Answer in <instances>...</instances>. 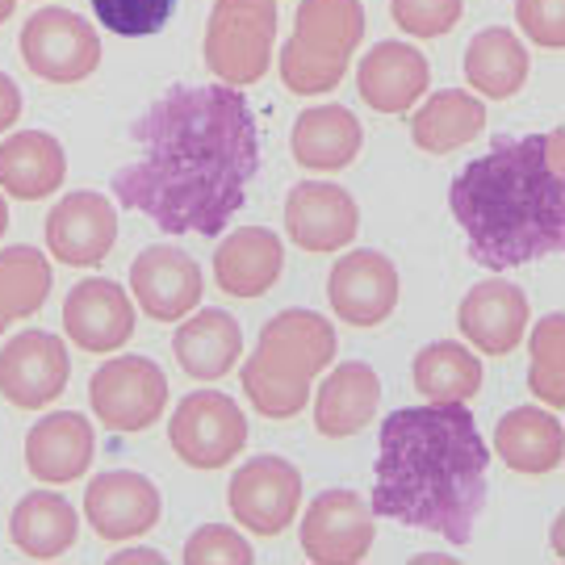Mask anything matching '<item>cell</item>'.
Masks as SVG:
<instances>
[{
	"instance_id": "obj_1",
	"label": "cell",
	"mask_w": 565,
	"mask_h": 565,
	"mask_svg": "<svg viewBox=\"0 0 565 565\" xmlns=\"http://www.w3.org/2000/svg\"><path fill=\"white\" fill-rule=\"evenodd\" d=\"M130 139L142 156L114 172V198L163 235H226L260 168V135L239 88L177 84L130 126Z\"/></svg>"
},
{
	"instance_id": "obj_2",
	"label": "cell",
	"mask_w": 565,
	"mask_h": 565,
	"mask_svg": "<svg viewBox=\"0 0 565 565\" xmlns=\"http://www.w3.org/2000/svg\"><path fill=\"white\" fill-rule=\"evenodd\" d=\"M490 494V448L465 403L403 406L385 415L369 511L469 545Z\"/></svg>"
},
{
	"instance_id": "obj_3",
	"label": "cell",
	"mask_w": 565,
	"mask_h": 565,
	"mask_svg": "<svg viewBox=\"0 0 565 565\" xmlns=\"http://www.w3.org/2000/svg\"><path fill=\"white\" fill-rule=\"evenodd\" d=\"M562 135L499 139L448 189L465 247L482 268H520L562 252L565 239V160Z\"/></svg>"
},
{
	"instance_id": "obj_4",
	"label": "cell",
	"mask_w": 565,
	"mask_h": 565,
	"mask_svg": "<svg viewBox=\"0 0 565 565\" xmlns=\"http://www.w3.org/2000/svg\"><path fill=\"white\" fill-rule=\"evenodd\" d=\"M335 327L319 310H281L260 331L256 352L239 369L247 403L264 419H294L310 403V385L335 361Z\"/></svg>"
},
{
	"instance_id": "obj_5",
	"label": "cell",
	"mask_w": 565,
	"mask_h": 565,
	"mask_svg": "<svg viewBox=\"0 0 565 565\" xmlns=\"http://www.w3.org/2000/svg\"><path fill=\"white\" fill-rule=\"evenodd\" d=\"M364 39L361 0H302L281 46V81L298 97H323L343 81Z\"/></svg>"
},
{
	"instance_id": "obj_6",
	"label": "cell",
	"mask_w": 565,
	"mask_h": 565,
	"mask_svg": "<svg viewBox=\"0 0 565 565\" xmlns=\"http://www.w3.org/2000/svg\"><path fill=\"white\" fill-rule=\"evenodd\" d=\"M277 42V0H214L205 25V67L231 88L264 81Z\"/></svg>"
},
{
	"instance_id": "obj_7",
	"label": "cell",
	"mask_w": 565,
	"mask_h": 565,
	"mask_svg": "<svg viewBox=\"0 0 565 565\" xmlns=\"http://www.w3.org/2000/svg\"><path fill=\"white\" fill-rule=\"evenodd\" d=\"M21 60L51 84H81L102 67V34L72 9H39L21 25Z\"/></svg>"
},
{
	"instance_id": "obj_8",
	"label": "cell",
	"mask_w": 565,
	"mask_h": 565,
	"mask_svg": "<svg viewBox=\"0 0 565 565\" xmlns=\"http://www.w3.org/2000/svg\"><path fill=\"white\" fill-rule=\"evenodd\" d=\"M168 440L189 469H226L247 448V415L218 390H198L177 403Z\"/></svg>"
},
{
	"instance_id": "obj_9",
	"label": "cell",
	"mask_w": 565,
	"mask_h": 565,
	"mask_svg": "<svg viewBox=\"0 0 565 565\" xmlns=\"http://www.w3.org/2000/svg\"><path fill=\"white\" fill-rule=\"evenodd\" d=\"M88 403L109 431H147L168 411V377L147 356H114L93 373Z\"/></svg>"
},
{
	"instance_id": "obj_10",
	"label": "cell",
	"mask_w": 565,
	"mask_h": 565,
	"mask_svg": "<svg viewBox=\"0 0 565 565\" xmlns=\"http://www.w3.org/2000/svg\"><path fill=\"white\" fill-rule=\"evenodd\" d=\"M226 507L252 536H277L302 507V473L285 457H252L226 486Z\"/></svg>"
},
{
	"instance_id": "obj_11",
	"label": "cell",
	"mask_w": 565,
	"mask_h": 565,
	"mask_svg": "<svg viewBox=\"0 0 565 565\" xmlns=\"http://www.w3.org/2000/svg\"><path fill=\"white\" fill-rule=\"evenodd\" d=\"M72 377L67 343L51 331H21L0 348V398L18 411L60 403Z\"/></svg>"
},
{
	"instance_id": "obj_12",
	"label": "cell",
	"mask_w": 565,
	"mask_h": 565,
	"mask_svg": "<svg viewBox=\"0 0 565 565\" xmlns=\"http://www.w3.org/2000/svg\"><path fill=\"white\" fill-rule=\"evenodd\" d=\"M130 294L147 319L177 323L202 306L205 277L189 252L172 247V243H151L130 264Z\"/></svg>"
},
{
	"instance_id": "obj_13",
	"label": "cell",
	"mask_w": 565,
	"mask_h": 565,
	"mask_svg": "<svg viewBox=\"0 0 565 565\" xmlns=\"http://www.w3.org/2000/svg\"><path fill=\"white\" fill-rule=\"evenodd\" d=\"M373 536V511L356 490H323L302 515V553L315 565L364 562Z\"/></svg>"
},
{
	"instance_id": "obj_14",
	"label": "cell",
	"mask_w": 565,
	"mask_h": 565,
	"mask_svg": "<svg viewBox=\"0 0 565 565\" xmlns=\"http://www.w3.org/2000/svg\"><path fill=\"white\" fill-rule=\"evenodd\" d=\"M403 298L398 268L385 260L382 252H348L335 268L327 273V302L348 327H377L385 323Z\"/></svg>"
},
{
	"instance_id": "obj_15",
	"label": "cell",
	"mask_w": 565,
	"mask_h": 565,
	"mask_svg": "<svg viewBox=\"0 0 565 565\" xmlns=\"http://www.w3.org/2000/svg\"><path fill=\"white\" fill-rule=\"evenodd\" d=\"M285 231L302 252L327 256L340 252L356 239L361 231V210L352 193L331 181H302L289 189L285 198Z\"/></svg>"
},
{
	"instance_id": "obj_16",
	"label": "cell",
	"mask_w": 565,
	"mask_h": 565,
	"mask_svg": "<svg viewBox=\"0 0 565 565\" xmlns=\"http://www.w3.org/2000/svg\"><path fill=\"white\" fill-rule=\"evenodd\" d=\"M118 243V210L102 193H67L46 214V247L60 264L93 268Z\"/></svg>"
},
{
	"instance_id": "obj_17",
	"label": "cell",
	"mask_w": 565,
	"mask_h": 565,
	"mask_svg": "<svg viewBox=\"0 0 565 565\" xmlns=\"http://www.w3.org/2000/svg\"><path fill=\"white\" fill-rule=\"evenodd\" d=\"M84 515L102 541H135L160 520V490L142 473L109 469L97 473L84 490Z\"/></svg>"
},
{
	"instance_id": "obj_18",
	"label": "cell",
	"mask_w": 565,
	"mask_h": 565,
	"mask_svg": "<svg viewBox=\"0 0 565 565\" xmlns=\"http://www.w3.org/2000/svg\"><path fill=\"white\" fill-rule=\"evenodd\" d=\"M63 331L84 352H118L135 335V298L109 277H88L63 302Z\"/></svg>"
},
{
	"instance_id": "obj_19",
	"label": "cell",
	"mask_w": 565,
	"mask_h": 565,
	"mask_svg": "<svg viewBox=\"0 0 565 565\" xmlns=\"http://www.w3.org/2000/svg\"><path fill=\"white\" fill-rule=\"evenodd\" d=\"M461 335L486 356H511L527 335V298L507 277L473 285L457 306Z\"/></svg>"
},
{
	"instance_id": "obj_20",
	"label": "cell",
	"mask_w": 565,
	"mask_h": 565,
	"mask_svg": "<svg viewBox=\"0 0 565 565\" xmlns=\"http://www.w3.org/2000/svg\"><path fill=\"white\" fill-rule=\"evenodd\" d=\"M285 247L268 226H239L214 247V281L226 298H264L281 281Z\"/></svg>"
},
{
	"instance_id": "obj_21",
	"label": "cell",
	"mask_w": 565,
	"mask_h": 565,
	"mask_svg": "<svg viewBox=\"0 0 565 565\" xmlns=\"http://www.w3.org/2000/svg\"><path fill=\"white\" fill-rule=\"evenodd\" d=\"M93 452H97L93 424L76 411H55V415L39 419L25 436L30 473L51 486H67L84 478V469L93 465Z\"/></svg>"
},
{
	"instance_id": "obj_22",
	"label": "cell",
	"mask_w": 565,
	"mask_h": 565,
	"mask_svg": "<svg viewBox=\"0 0 565 565\" xmlns=\"http://www.w3.org/2000/svg\"><path fill=\"white\" fill-rule=\"evenodd\" d=\"M431 67L411 42H377L356 67V88L377 114H406L427 93Z\"/></svg>"
},
{
	"instance_id": "obj_23",
	"label": "cell",
	"mask_w": 565,
	"mask_h": 565,
	"mask_svg": "<svg viewBox=\"0 0 565 565\" xmlns=\"http://www.w3.org/2000/svg\"><path fill=\"white\" fill-rule=\"evenodd\" d=\"M377 403H382L377 369H369L364 361L335 364L315 394V424L331 440H348L369 427V419L377 415Z\"/></svg>"
},
{
	"instance_id": "obj_24",
	"label": "cell",
	"mask_w": 565,
	"mask_h": 565,
	"mask_svg": "<svg viewBox=\"0 0 565 565\" xmlns=\"http://www.w3.org/2000/svg\"><path fill=\"white\" fill-rule=\"evenodd\" d=\"M63 177H67V156L55 135L21 130L0 142V193L18 202H42L60 193Z\"/></svg>"
},
{
	"instance_id": "obj_25",
	"label": "cell",
	"mask_w": 565,
	"mask_h": 565,
	"mask_svg": "<svg viewBox=\"0 0 565 565\" xmlns=\"http://www.w3.org/2000/svg\"><path fill=\"white\" fill-rule=\"evenodd\" d=\"M364 130L352 109L343 105H315L298 114L294 135H289V151L294 160L310 168V172H340L361 156Z\"/></svg>"
},
{
	"instance_id": "obj_26",
	"label": "cell",
	"mask_w": 565,
	"mask_h": 565,
	"mask_svg": "<svg viewBox=\"0 0 565 565\" xmlns=\"http://www.w3.org/2000/svg\"><path fill=\"white\" fill-rule=\"evenodd\" d=\"M172 352L193 382H218L239 364L243 331L235 323V315L210 306V310H198L184 319L177 340H172Z\"/></svg>"
},
{
	"instance_id": "obj_27",
	"label": "cell",
	"mask_w": 565,
	"mask_h": 565,
	"mask_svg": "<svg viewBox=\"0 0 565 565\" xmlns=\"http://www.w3.org/2000/svg\"><path fill=\"white\" fill-rule=\"evenodd\" d=\"M562 419L557 411H541V406H515L507 411L499 427H494V452L503 457L507 469L541 478L562 465Z\"/></svg>"
},
{
	"instance_id": "obj_28",
	"label": "cell",
	"mask_w": 565,
	"mask_h": 565,
	"mask_svg": "<svg viewBox=\"0 0 565 565\" xmlns=\"http://www.w3.org/2000/svg\"><path fill=\"white\" fill-rule=\"evenodd\" d=\"M465 81L486 102H507L527 84V46L507 25H486L465 51Z\"/></svg>"
},
{
	"instance_id": "obj_29",
	"label": "cell",
	"mask_w": 565,
	"mask_h": 565,
	"mask_svg": "<svg viewBox=\"0 0 565 565\" xmlns=\"http://www.w3.org/2000/svg\"><path fill=\"white\" fill-rule=\"evenodd\" d=\"M486 130V102H478L465 88H440L431 93L415 118H411V139L427 156H448L465 142H473Z\"/></svg>"
},
{
	"instance_id": "obj_30",
	"label": "cell",
	"mask_w": 565,
	"mask_h": 565,
	"mask_svg": "<svg viewBox=\"0 0 565 565\" xmlns=\"http://www.w3.org/2000/svg\"><path fill=\"white\" fill-rule=\"evenodd\" d=\"M76 511L67 499L51 494V490H34L13 507V520H9V536L13 545L34 557V562H55L67 548L76 545Z\"/></svg>"
},
{
	"instance_id": "obj_31",
	"label": "cell",
	"mask_w": 565,
	"mask_h": 565,
	"mask_svg": "<svg viewBox=\"0 0 565 565\" xmlns=\"http://www.w3.org/2000/svg\"><path fill=\"white\" fill-rule=\"evenodd\" d=\"M411 373L427 403H469L482 390V361L461 340H436L419 348Z\"/></svg>"
},
{
	"instance_id": "obj_32",
	"label": "cell",
	"mask_w": 565,
	"mask_h": 565,
	"mask_svg": "<svg viewBox=\"0 0 565 565\" xmlns=\"http://www.w3.org/2000/svg\"><path fill=\"white\" fill-rule=\"evenodd\" d=\"M51 294V264L39 247H4L0 252V331L18 319L39 315Z\"/></svg>"
},
{
	"instance_id": "obj_33",
	"label": "cell",
	"mask_w": 565,
	"mask_h": 565,
	"mask_svg": "<svg viewBox=\"0 0 565 565\" xmlns=\"http://www.w3.org/2000/svg\"><path fill=\"white\" fill-rule=\"evenodd\" d=\"M532 364H527V390L536 394V403L548 411L565 406V364H562V315H548L527 335Z\"/></svg>"
},
{
	"instance_id": "obj_34",
	"label": "cell",
	"mask_w": 565,
	"mask_h": 565,
	"mask_svg": "<svg viewBox=\"0 0 565 565\" xmlns=\"http://www.w3.org/2000/svg\"><path fill=\"white\" fill-rule=\"evenodd\" d=\"M93 13L109 34L121 39H147L160 34L168 18L177 13V0H88Z\"/></svg>"
},
{
	"instance_id": "obj_35",
	"label": "cell",
	"mask_w": 565,
	"mask_h": 565,
	"mask_svg": "<svg viewBox=\"0 0 565 565\" xmlns=\"http://www.w3.org/2000/svg\"><path fill=\"white\" fill-rule=\"evenodd\" d=\"M461 0H390V18L403 34L440 39L461 21Z\"/></svg>"
},
{
	"instance_id": "obj_36",
	"label": "cell",
	"mask_w": 565,
	"mask_h": 565,
	"mask_svg": "<svg viewBox=\"0 0 565 565\" xmlns=\"http://www.w3.org/2000/svg\"><path fill=\"white\" fill-rule=\"evenodd\" d=\"M184 562L189 565H252L256 553L243 541L235 527L226 524H205L189 536L184 545Z\"/></svg>"
},
{
	"instance_id": "obj_37",
	"label": "cell",
	"mask_w": 565,
	"mask_h": 565,
	"mask_svg": "<svg viewBox=\"0 0 565 565\" xmlns=\"http://www.w3.org/2000/svg\"><path fill=\"white\" fill-rule=\"evenodd\" d=\"M515 21L536 46H565V0H515Z\"/></svg>"
},
{
	"instance_id": "obj_38",
	"label": "cell",
	"mask_w": 565,
	"mask_h": 565,
	"mask_svg": "<svg viewBox=\"0 0 565 565\" xmlns=\"http://www.w3.org/2000/svg\"><path fill=\"white\" fill-rule=\"evenodd\" d=\"M21 118V88L0 72V135Z\"/></svg>"
},
{
	"instance_id": "obj_39",
	"label": "cell",
	"mask_w": 565,
	"mask_h": 565,
	"mask_svg": "<svg viewBox=\"0 0 565 565\" xmlns=\"http://www.w3.org/2000/svg\"><path fill=\"white\" fill-rule=\"evenodd\" d=\"M130 562L160 565L163 557H160V553H156V548H126V553H118V557H114V565H130Z\"/></svg>"
},
{
	"instance_id": "obj_40",
	"label": "cell",
	"mask_w": 565,
	"mask_h": 565,
	"mask_svg": "<svg viewBox=\"0 0 565 565\" xmlns=\"http://www.w3.org/2000/svg\"><path fill=\"white\" fill-rule=\"evenodd\" d=\"M13 9H18V0H0V21L13 18Z\"/></svg>"
},
{
	"instance_id": "obj_41",
	"label": "cell",
	"mask_w": 565,
	"mask_h": 565,
	"mask_svg": "<svg viewBox=\"0 0 565 565\" xmlns=\"http://www.w3.org/2000/svg\"><path fill=\"white\" fill-rule=\"evenodd\" d=\"M4 231H9V202L0 198V235H4Z\"/></svg>"
}]
</instances>
